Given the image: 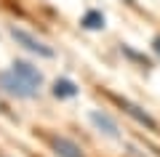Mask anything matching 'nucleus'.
<instances>
[{"instance_id": "1a4fd4ad", "label": "nucleus", "mask_w": 160, "mask_h": 157, "mask_svg": "<svg viewBox=\"0 0 160 157\" xmlns=\"http://www.w3.org/2000/svg\"><path fill=\"white\" fill-rule=\"evenodd\" d=\"M152 48H155V53H158V56H160V35H158V37L152 40Z\"/></svg>"}, {"instance_id": "7ed1b4c3", "label": "nucleus", "mask_w": 160, "mask_h": 157, "mask_svg": "<svg viewBox=\"0 0 160 157\" xmlns=\"http://www.w3.org/2000/svg\"><path fill=\"white\" fill-rule=\"evenodd\" d=\"M51 146H53V155H56V157H86L83 146H80L78 141L67 139V136H53Z\"/></svg>"}, {"instance_id": "9b49d317", "label": "nucleus", "mask_w": 160, "mask_h": 157, "mask_svg": "<svg viewBox=\"0 0 160 157\" xmlns=\"http://www.w3.org/2000/svg\"><path fill=\"white\" fill-rule=\"evenodd\" d=\"M0 109H6V107H3V104H0Z\"/></svg>"}, {"instance_id": "6e6552de", "label": "nucleus", "mask_w": 160, "mask_h": 157, "mask_svg": "<svg viewBox=\"0 0 160 157\" xmlns=\"http://www.w3.org/2000/svg\"><path fill=\"white\" fill-rule=\"evenodd\" d=\"M83 27L86 29H102L104 27V13H99V11H88L86 16H83Z\"/></svg>"}, {"instance_id": "f257e3e1", "label": "nucleus", "mask_w": 160, "mask_h": 157, "mask_svg": "<svg viewBox=\"0 0 160 157\" xmlns=\"http://www.w3.org/2000/svg\"><path fill=\"white\" fill-rule=\"evenodd\" d=\"M0 91L13 96V99H35V96H40V91L32 88L27 80H22L13 69H3L0 72Z\"/></svg>"}, {"instance_id": "423d86ee", "label": "nucleus", "mask_w": 160, "mask_h": 157, "mask_svg": "<svg viewBox=\"0 0 160 157\" xmlns=\"http://www.w3.org/2000/svg\"><path fill=\"white\" fill-rule=\"evenodd\" d=\"M91 123L96 125L99 130H104L107 136H118V123H115L109 115H104V112H91Z\"/></svg>"}, {"instance_id": "0eeeda50", "label": "nucleus", "mask_w": 160, "mask_h": 157, "mask_svg": "<svg viewBox=\"0 0 160 157\" xmlns=\"http://www.w3.org/2000/svg\"><path fill=\"white\" fill-rule=\"evenodd\" d=\"M80 91H78V85L72 83V80H67V77H59L56 83H53V96L56 99H72V96H78Z\"/></svg>"}, {"instance_id": "20e7f679", "label": "nucleus", "mask_w": 160, "mask_h": 157, "mask_svg": "<svg viewBox=\"0 0 160 157\" xmlns=\"http://www.w3.org/2000/svg\"><path fill=\"white\" fill-rule=\"evenodd\" d=\"M11 69H13V72H16L22 80H27L32 88H38V91L43 88V72H40L38 67H32L29 61H13Z\"/></svg>"}, {"instance_id": "f03ea898", "label": "nucleus", "mask_w": 160, "mask_h": 157, "mask_svg": "<svg viewBox=\"0 0 160 157\" xmlns=\"http://www.w3.org/2000/svg\"><path fill=\"white\" fill-rule=\"evenodd\" d=\"M8 32H11V37L16 40L19 45H24L29 53H38V56H43V59H53V51L48 48L43 40H38L32 32H27V29H22V27H11Z\"/></svg>"}, {"instance_id": "9d476101", "label": "nucleus", "mask_w": 160, "mask_h": 157, "mask_svg": "<svg viewBox=\"0 0 160 157\" xmlns=\"http://www.w3.org/2000/svg\"><path fill=\"white\" fill-rule=\"evenodd\" d=\"M126 3H131V6H133V0H126Z\"/></svg>"}, {"instance_id": "39448f33", "label": "nucleus", "mask_w": 160, "mask_h": 157, "mask_svg": "<svg viewBox=\"0 0 160 157\" xmlns=\"http://www.w3.org/2000/svg\"><path fill=\"white\" fill-rule=\"evenodd\" d=\"M120 107L126 109V112L131 115V117L136 120L139 125H144V128H149V130H158V123H155V120L149 117V115L144 112L142 107H136V104H131V101H126V99H120Z\"/></svg>"}]
</instances>
